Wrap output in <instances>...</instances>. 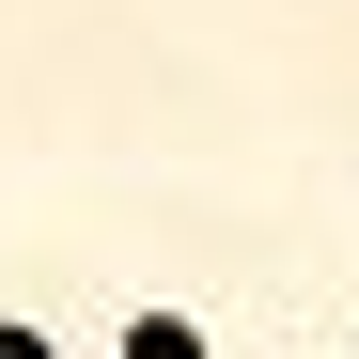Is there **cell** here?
Wrapping results in <instances>:
<instances>
[{"label": "cell", "instance_id": "6da1fadb", "mask_svg": "<svg viewBox=\"0 0 359 359\" xmlns=\"http://www.w3.org/2000/svg\"><path fill=\"white\" fill-rule=\"evenodd\" d=\"M141 359H203V344H188V328H172V313H156V328H141Z\"/></svg>", "mask_w": 359, "mask_h": 359}, {"label": "cell", "instance_id": "7a4b0ae2", "mask_svg": "<svg viewBox=\"0 0 359 359\" xmlns=\"http://www.w3.org/2000/svg\"><path fill=\"white\" fill-rule=\"evenodd\" d=\"M0 359H47V344H32V328H0Z\"/></svg>", "mask_w": 359, "mask_h": 359}]
</instances>
